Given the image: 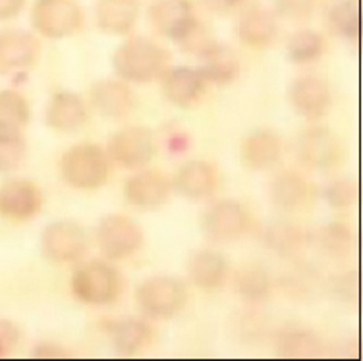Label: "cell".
Wrapping results in <instances>:
<instances>
[{"label":"cell","mask_w":363,"mask_h":361,"mask_svg":"<svg viewBox=\"0 0 363 361\" xmlns=\"http://www.w3.org/2000/svg\"><path fill=\"white\" fill-rule=\"evenodd\" d=\"M140 16L138 0H99L95 6L97 26L105 33L126 35L130 33Z\"/></svg>","instance_id":"21"},{"label":"cell","mask_w":363,"mask_h":361,"mask_svg":"<svg viewBox=\"0 0 363 361\" xmlns=\"http://www.w3.org/2000/svg\"><path fill=\"white\" fill-rule=\"evenodd\" d=\"M172 189V182L159 170H143L135 174L124 186V195L130 205L138 209H159L164 205Z\"/></svg>","instance_id":"15"},{"label":"cell","mask_w":363,"mask_h":361,"mask_svg":"<svg viewBox=\"0 0 363 361\" xmlns=\"http://www.w3.org/2000/svg\"><path fill=\"white\" fill-rule=\"evenodd\" d=\"M317 243H319V250L327 257L340 261V259L348 257L352 251V232L346 224L330 223L319 230Z\"/></svg>","instance_id":"32"},{"label":"cell","mask_w":363,"mask_h":361,"mask_svg":"<svg viewBox=\"0 0 363 361\" xmlns=\"http://www.w3.org/2000/svg\"><path fill=\"white\" fill-rule=\"evenodd\" d=\"M26 151L28 147L20 128L0 124V174L12 172L20 167Z\"/></svg>","instance_id":"30"},{"label":"cell","mask_w":363,"mask_h":361,"mask_svg":"<svg viewBox=\"0 0 363 361\" xmlns=\"http://www.w3.org/2000/svg\"><path fill=\"white\" fill-rule=\"evenodd\" d=\"M238 33L247 47L265 49L274 41V37L279 33V23L272 12L265 8H252L240 18Z\"/></svg>","instance_id":"23"},{"label":"cell","mask_w":363,"mask_h":361,"mask_svg":"<svg viewBox=\"0 0 363 361\" xmlns=\"http://www.w3.org/2000/svg\"><path fill=\"white\" fill-rule=\"evenodd\" d=\"M205 2L213 10H228V8H234L236 4H240L242 0H205Z\"/></svg>","instance_id":"40"},{"label":"cell","mask_w":363,"mask_h":361,"mask_svg":"<svg viewBox=\"0 0 363 361\" xmlns=\"http://www.w3.org/2000/svg\"><path fill=\"white\" fill-rule=\"evenodd\" d=\"M300 155L306 165L319 170L338 167L344 159L342 143L327 128H311L301 135Z\"/></svg>","instance_id":"13"},{"label":"cell","mask_w":363,"mask_h":361,"mask_svg":"<svg viewBox=\"0 0 363 361\" xmlns=\"http://www.w3.org/2000/svg\"><path fill=\"white\" fill-rule=\"evenodd\" d=\"M157 153V139L149 128L130 126L118 130L108 141V155L112 160L128 170H140Z\"/></svg>","instance_id":"6"},{"label":"cell","mask_w":363,"mask_h":361,"mask_svg":"<svg viewBox=\"0 0 363 361\" xmlns=\"http://www.w3.org/2000/svg\"><path fill=\"white\" fill-rule=\"evenodd\" d=\"M97 243L101 251L112 261L132 257L143 245V230L128 216L108 215L99 223Z\"/></svg>","instance_id":"7"},{"label":"cell","mask_w":363,"mask_h":361,"mask_svg":"<svg viewBox=\"0 0 363 361\" xmlns=\"http://www.w3.org/2000/svg\"><path fill=\"white\" fill-rule=\"evenodd\" d=\"M205 77L199 70L172 68L162 74V93L164 97L180 109H189L205 93Z\"/></svg>","instance_id":"17"},{"label":"cell","mask_w":363,"mask_h":361,"mask_svg":"<svg viewBox=\"0 0 363 361\" xmlns=\"http://www.w3.org/2000/svg\"><path fill=\"white\" fill-rule=\"evenodd\" d=\"M328 28L344 39L356 41L359 37V6L356 0H342L328 10Z\"/></svg>","instance_id":"29"},{"label":"cell","mask_w":363,"mask_h":361,"mask_svg":"<svg viewBox=\"0 0 363 361\" xmlns=\"http://www.w3.org/2000/svg\"><path fill=\"white\" fill-rule=\"evenodd\" d=\"M279 354L284 357H319L323 344L311 331L288 328L279 336Z\"/></svg>","instance_id":"28"},{"label":"cell","mask_w":363,"mask_h":361,"mask_svg":"<svg viewBox=\"0 0 363 361\" xmlns=\"http://www.w3.org/2000/svg\"><path fill=\"white\" fill-rule=\"evenodd\" d=\"M199 55H201L203 60V66L199 72H201L205 79H209L213 84H230L240 74V60L228 47H223V45H217V43H209Z\"/></svg>","instance_id":"25"},{"label":"cell","mask_w":363,"mask_h":361,"mask_svg":"<svg viewBox=\"0 0 363 361\" xmlns=\"http://www.w3.org/2000/svg\"><path fill=\"white\" fill-rule=\"evenodd\" d=\"M290 103L303 118H321L333 106V93L321 77H300L290 87Z\"/></svg>","instance_id":"14"},{"label":"cell","mask_w":363,"mask_h":361,"mask_svg":"<svg viewBox=\"0 0 363 361\" xmlns=\"http://www.w3.org/2000/svg\"><path fill=\"white\" fill-rule=\"evenodd\" d=\"M265 243L280 255H292L306 245V234L298 224L290 221H274L263 232Z\"/></svg>","instance_id":"27"},{"label":"cell","mask_w":363,"mask_h":361,"mask_svg":"<svg viewBox=\"0 0 363 361\" xmlns=\"http://www.w3.org/2000/svg\"><path fill=\"white\" fill-rule=\"evenodd\" d=\"M41 55V45L35 37L23 31L0 33V72L33 68Z\"/></svg>","instance_id":"16"},{"label":"cell","mask_w":363,"mask_h":361,"mask_svg":"<svg viewBox=\"0 0 363 361\" xmlns=\"http://www.w3.org/2000/svg\"><path fill=\"white\" fill-rule=\"evenodd\" d=\"M135 299H138V306L149 317L170 319L186 307L188 290L176 278L153 277L138 286Z\"/></svg>","instance_id":"4"},{"label":"cell","mask_w":363,"mask_h":361,"mask_svg":"<svg viewBox=\"0 0 363 361\" xmlns=\"http://www.w3.org/2000/svg\"><path fill=\"white\" fill-rule=\"evenodd\" d=\"M21 333L12 321L0 319V357H6L20 344Z\"/></svg>","instance_id":"37"},{"label":"cell","mask_w":363,"mask_h":361,"mask_svg":"<svg viewBox=\"0 0 363 361\" xmlns=\"http://www.w3.org/2000/svg\"><path fill=\"white\" fill-rule=\"evenodd\" d=\"M72 290L79 301L89 306H106L116 301L122 290L118 271L103 261H91L79 267L72 277Z\"/></svg>","instance_id":"3"},{"label":"cell","mask_w":363,"mask_h":361,"mask_svg":"<svg viewBox=\"0 0 363 361\" xmlns=\"http://www.w3.org/2000/svg\"><path fill=\"white\" fill-rule=\"evenodd\" d=\"M149 20L157 33L172 41H188L196 33L197 20L188 0H159L151 6Z\"/></svg>","instance_id":"10"},{"label":"cell","mask_w":363,"mask_h":361,"mask_svg":"<svg viewBox=\"0 0 363 361\" xmlns=\"http://www.w3.org/2000/svg\"><path fill=\"white\" fill-rule=\"evenodd\" d=\"M62 178L76 189H97L108 178V159L101 147L82 143L68 149L60 162Z\"/></svg>","instance_id":"2"},{"label":"cell","mask_w":363,"mask_h":361,"mask_svg":"<svg viewBox=\"0 0 363 361\" xmlns=\"http://www.w3.org/2000/svg\"><path fill=\"white\" fill-rule=\"evenodd\" d=\"M43 207V194L29 180H8L0 186V216L8 221H29Z\"/></svg>","instance_id":"11"},{"label":"cell","mask_w":363,"mask_h":361,"mask_svg":"<svg viewBox=\"0 0 363 361\" xmlns=\"http://www.w3.org/2000/svg\"><path fill=\"white\" fill-rule=\"evenodd\" d=\"M170 62V52L145 37H133L122 43L114 56L112 66L120 77L133 84H149L161 77Z\"/></svg>","instance_id":"1"},{"label":"cell","mask_w":363,"mask_h":361,"mask_svg":"<svg viewBox=\"0 0 363 361\" xmlns=\"http://www.w3.org/2000/svg\"><path fill=\"white\" fill-rule=\"evenodd\" d=\"M218 182L220 178H218L217 168L211 162L189 160L184 167H180L172 186L188 199H205L215 194Z\"/></svg>","instance_id":"18"},{"label":"cell","mask_w":363,"mask_h":361,"mask_svg":"<svg viewBox=\"0 0 363 361\" xmlns=\"http://www.w3.org/2000/svg\"><path fill=\"white\" fill-rule=\"evenodd\" d=\"M317 0H277L279 14L288 20H306L313 14Z\"/></svg>","instance_id":"36"},{"label":"cell","mask_w":363,"mask_h":361,"mask_svg":"<svg viewBox=\"0 0 363 361\" xmlns=\"http://www.w3.org/2000/svg\"><path fill=\"white\" fill-rule=\"evenodd\" d=\"M31 112L23 95L16 91H0V124L23 128L28 126Z\"/></svg>","instance_id":"34"},{"label":"cell","mask_w":363,"mask_h":361,"mask_svg":"<svg viewBox=\"0 0 363 361\" xmlns=\"http://www.w3.org/2000/svg\"><path fill=\"white\" fill-rule=\"evenodd\" d=\"M203 234L215 243H228L240 240L250 228V215L238 201L213 203L201 221Z\"/></svg>","instance_id":"9"},{"label":"cell","mask_w":363,"mask_h":361,"mask_svg":"<svg viewBox=\"0 0 363 361\" xmlns=\"http://www.w3.org/2000/svg\"><path fill=\"white\" fill-rule=\"evenodd\" d=\"M87 120V109H85L82 97L70 91H60L50 99L47 109V124L56 132H74L82 128Z\"/></svg>","instance_id":"22"},{"label":"cell","mask_w":363,"mask_h":361,"mask_svg":"<svg viewBox=\"0 0 363 361\" xmlns=\"http://www.w3.org/2000/svg\"><path fill=\"white\" fill-rule=\"evenodd\" d=\"M41 248L50 263H74L87 251V234L74 221H58L45 228Z\"/></svg>","instance_id":"8"},{"label":"cell","mask_w":363,"mask_h":361,"mask_svg":"<svg viewBox=\"0 0 363 361\" xmlns=\"http://www.w3.org/2000/svg\"><path fill=\"white\" fill-rule=\"evenodd\" d=\"M35 357H68V350L56 346V344H49V342H43L33 350Z\"/></svg>","instance_id":"38"},{"label":"cell","mask_w":363,"mask_h":361,"mask_svg":"<svg viewBox=\"0 0 363 361\" xmlns=\"http://www.w3.org/2000/svg\"><path fill=\"white\" fill-rule=\"evenodd\" d=\"M271 201L286 213H300L315 203V188L301 174L280 172L269 186Z\"/></svg>","instance_id":"12"},{"label":"cell","mask_w":363,"mask_h":361,"mask_svg":"<svg viewBox=\"0 0 363 361\" xmlns=\"http://www.w3.org/2000/svg\"><path fill=\"white\" fill-rule=\"evenodd\" d=\"M26 4V0H0V20L14 18Z\"/></svg>","instance_id":"39"},{"label":"cell","mask_w":363,"mask_h":361,"mask_svg":"<svg viewBox=\"0 0 363 361\" xmlns=\"http://www.w3.org/2000/svg\"><path fill=\"white\" fill-rule=\"evenodd\" d=\"M357 195H359L357 184L354 180H350V178L330 182L325 188V199H327L330 207L335 209L352 207L357 201Z\"/></svg>","instance_id":"35"},{"label":"cell","mask_w":363,"mask_h":361,"mask_svg":"<svg viewBox=\"0 0 363 361\" xmlns=\"http://www.w3.org/2000/svg\"><path fill=\"white\" fill-rule=\"evenodd\" d=\"M236 288L240 296L247 301H263L271 292V278L269 272L259 265H245L242 271L238 272Z\"/></svg>","instance_id":"31"},{"label":"cell","mask_w":363,"mask_h":361,"mask_svg":"<svg viewBox=\"0 0 363 361\" xmlns=\"http://www.w3.org/2000/svg\"><path fill=\"white\" fill-rule=\"evenodd\" d=\"M111 338L114 350L122 355H135L151 344L153 333L140 319H122L112 323Z\"/></svg>","instance_id":"26"},{"label":"cell","mask_w":363,"mask_h":361,"mask_svg":"<svg viewBox=\"0 0 363 361\" xmlns=\"http://www.w3.org/2000/svg\"><path fill=\"white\" fill-rule=\"evenodd\" d=\"M91 103L103 116L122 118L133 111L135 97L126 84L114 79H101L91 87Z\"/></svg>","instance_id":"20"},{"label":"cell","mask_w":363,"mask_h":361,"mask_svg":"<svg viewBox=\"0 0 363 361\" xmlns=\"http://www.w3.org/2000/svg\"><path fill=\"white\" fill-rule=\"evenodd\" d=\"M325 50V39L323 35L311 29H301L294 33L288 41V56L296 64H308L317 60Z\"/></svg>","instance_id":"33"},{"label":"cell","mask_w":363,"mask_h":361,"mask_svg":"<svg viewBox=\"0 0 363 361\" xmlns=\"http://www.w3.org/2000/svg\"><path fill=\"white\" fill-rule=\"evenodd\" d=\"M228 271L224 255L213 250H199L189 255L188 274L191 282L203 290H213L223 284Z\"/></svg>","instance_id":"24"},{"label":"cell","mask_w":363,"mask_h":361,"mask_svg":"<svg viewBox=\"0 0 363 361\" xmlns=\"http://www.w3.org/2000/svg\"><path fill=\"white\" fill-rule=\"evenodd\" d=\"M282 145L277 133L271 130H257L244 138L240 145V160L247 170L259 172L271 168L280 159Z\"/></svg>","instance_id":"19"},{"label":"cell","mask_w":363,"mask_h":361,"mask_svg":"<svg viewBox=\"0 0 363 361\" xmlns=\"http://www.w3.org/2000/svg\"><path fill=\"white\" fill-rule=\"evenodd\" d=\"M31 23L45 37L64 39L84 28V12L74 0H37Z\"/></svg>","instance_id":"5"}]
</instances>
